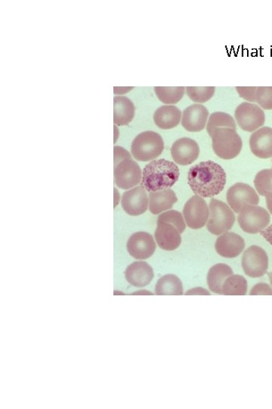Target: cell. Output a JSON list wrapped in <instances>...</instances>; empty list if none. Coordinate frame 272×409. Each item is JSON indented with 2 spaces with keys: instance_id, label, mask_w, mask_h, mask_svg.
<instances>
[{
  "instance_id": "6da1fadb",
  "label": "cell",
  "mask_w": 272,
  "mask_h": 409,
  "mask_svg": "<svg viewBox=\"0 0 272 409\" xmlns=\"http://www.w3.org/2000/svg\"><path fill=\"white\" fill-rule=\"evenodd\" d=\"M189 185L202 198L219 195L226 185V174L219 164L207 161L192 167L188 173Z\"/></svg>"
},
{
  "instance_id": "7a4b0ae2",
  "label": "cell",
  "mask_w": 272,
  "mask_h": 409,
  "mask_svg": "<svg viewBox=\"0 0 272 409\" xmlns=\"http://www.w3.org/2000/svg\"><path fill=\"white\" fill-rule=\"evenodd\" d=\"M180 174V169L174 162L166 160L151 161L143 170L142 186L150 193L170 189Z\"/></svg>"
},
{
  "instance_id": "3957f363",
  "label": "cell",
  "mask_w": 272,
  "mask_h": 409,
  "mask_svg": "<svg viewBox=\"0 0 272 409\" xmlns=\"http://www.w3.org/2000/svg\"><path fill=\"white\" fill-rule=\"evenodd\" d=\"M164 143L162 137L154 131H144L135 138L131 153L136 160L148 162L155 160L163 153Z\"/></svg>"
},
{
  "instance_id": "277c9868",
  "label": "cell",
  "mask_w": 272,
  "mask_h": 409,
  "mask_svg": "<svg viewBox=\"0 0 272 409\" xmlns=\"http://www.w3.org/2000/svg\"><path fill=\"white\" fill-rule=\"evenodd\" d=\"M236 131L230 128L219 129L212 137V149L223 160H233L241 152L243 142Z\"/></svg>"
},
{
  "instance_id": "5b68a950",
  "label": "cell",
  "mask_w": 272,
  "mask_h": 409,
  "mask_svg": "<svg viewBox=\"0 0 272 409\" xmlns=\"http://www.w3.org/2000/svg\"><path fill=\"white\" fill-rule=\"evenodd\" d=\"M209 210L207 229L212 235H222L232 228L235 222V215L227 204L216 199H212Z\"/></svg>"
},
{
  "instance_id": "8992f818",
  "label": "cell",
  "mask_w": 272,
  "mask_h": 409,
  "mask_svg": "<svg viewBox=\"0 0 272 409\" xmlns=\"http://www.w3.org/2000/svg\"><path fill=\"white\" fill-rule=\"evenodd\" d=\"M241 228L246 233H261L270 223V215L264 208L257 206H245L237 218Z\"/></svg>"
},
{
  "instance_id": "52a82bcc",
  "label": "cell",
  "mask_w": 272,
  "mask_h": 409,
  "mask_svg": "<svg viewBox=\"0 0 272 409\" xmlns=\"http://www.w3.org/2000/svg\"><path fill=\"white\" fill-rule=\"evenodd\" d=\"M235 119L240 128L248 132H255L264 125L266 115L258 105L243 103L236 108Z\"/></svg>"
},
{
  "instance_id": "ba28073f",
  "label": "cell",
  "mask_w": 272,
  "mask_h": 409,
  "mask_svg": "<svg viewBox=\"0 0 272 409\" xmlns=\"http://www.w3.org/2000/svg\"><path fill=\"white\" fill-rule=\"evenodd\" d=\"M241 263L244 272L248 276L258 278L268 271L269 257L262 248L251 246L244 252Z\"/></svg>"
},
{
  "instance_id": "9c48e42d",
  "label": "cell",
  "mask_w": 272,
  "mask_h": 409,
  "mask_svg": "<svg viewBox=\"0 0 272 409\" xmlns=\"http://www.w3.org/2000/svg\"><path fill=\"white\" fill-rule=\"evenodd\" d=\"M210 216L209 207L202 197L195 195L187 202L183 208V217L187 225L198 230L205 226Z\"/></svg>"
},
{
  "instance_id": "30bf717a",
  "label": "cell",
  "mask_w": 272,
  "mask_h": 409,
  "mask_svg": "<svg viewBox=\"0 0 272 409\" xmlns=\"http://www.w3.org/2000/svg\"><path fill=\"white\" fill-rule=\"evenodd\" d=\"M227 201L235 212L240 213L245 206H257L260 197L250 185L237 183L228 190Z\"/></svg>"
},
{
  "instance_id": "8fae6325",
  "label": "cell",
  "mask_w": 272,
  "mask_h": 409,
  "mask_svg": "<svg viewBox=\"0 0 272 409\" xmlns=\"http://www.w3.org/2000/svg\"><path fill=\"white\" fill-rule=\"evenodd\" d=\"M114 178L119 188L128 190L142 182V170L137 162L132 158H126L115 167Z\"/></svg>"
},
{
  "instance_id": "7c38bea8",
  "label": "cell",
  "mask_w": 272,
  "mask_h": 409,
  "mask_svg": "<svg viewBox=\"0 0 272 409\" xmlns=\"http://www.w3.org/2000/svg\"><path fill=\"white\" fill-rule=\"evenodd\" d=\"M127 250L135 260H147L155 252V241L148 233H135L127 242Z\"/></svg>"
},
{
  "instance_id": "4fadbf2b",
  "label": "cell",
  "mask_w": 272,
  "mask_h": 409,
  "mask_svg": "<svg viewBox=\"0 0 272 409\" xmlns=\"http://www.w3.org/2000/svg\"><path fill=\"white\" fill-rule=\"evenodd\" d=\"M148 197L146 190L142 186L125 192L121 199L124 210L132 216L144 214L148 210Z\"/></svg>"
},
{
  "instance_id": "5bb4252c",
  "label": "cell",
  "mask_w": 272,
  "mask_h": 409,
  "mask_svg": "<svg viewBox=\"0 0 272 409\" xmlns=\"http://www.w3.org/2000/svg\"><path fill=\"white\" fill-rule=\"evenodd\" d=\"M200 147L196 141L183 137L175 142L171 148L173 161L180 165H189L198 160Z\"/></svg>"
},
{
  "instance_id": "9a60e30c",
  "label": "cell",
  "mask_w": 272,
  "mask_h": 409,
  "mask_svg": "<svg viewBox=\"0 0 272 409\" xmlns=\"http://www.w3.org/2000/svg\"><path fill=\"white\" fill-rule=\"evenodd\" d=\"M209 111L205 106L194 104L186 108L182 113V127L189 132H200L206 127Z\"/></svg>"
},
{
  "instance_id": "2e32d148",
  "label": "cell",
  "mask_w": 272,
  "mask_h": 409,
  "mask_svg": "<svg viewBox=\"0 0 272 409\" xmlns=\"http://www.w3.org/2000/svg\"><path fill=\"white\" fill-rule=\"evenodd\" d=\"M217 253L224 258H233L240 256L245 248L244 240L235 233L226 232L216 240Z\"/></svg>"
},
{
  "instance_id": "e0dca14e",
  "label": "cell",
  "mask_w": 272,
  "mask_h": 409,
  "mask_svg": "<svg viewBox=\"0 0 272 409\" xmlns=\"http://www.w3.org/2000/svg\"><path fill=\"white\" fill-rule=\"evenodd\" d=\"M251 152L258 158H272V128L264 127L252 133L250 139Z\"/></svg>"
},
{
  "instance_id": "ac0fdd59",
  "label": "cell",
  "mask_w": 272,
  "mask_h": 409,
  "mask_svg": "<svg viewBox=\"0 0 272 409\" xmlns=\"http://www.w3.org/2000/svg\"><path fill=\"white\" fill-rule=\"evenodd\" d=\"M155 237L159 247L167 251H173L182 243L181 233L169 223L158 224Z\"/></svg>"
},
{
  "instance_id": "d6986e66",
  "label": "cell",
  "mask_w": 272,
  "mask_h": 409,
  "mask_svg": "<svg viewBox=\"0 0 272 409\" xmlns=\"http://www.w3.org/2000/svg\"><path fill=\"white\" fill-rule=\"evenodd\" d=\"M154 276L151 266L146 262H133L125 272L126 281L136 287L148 286Z\"/></svg>"
},
{
  "instance_id": "ffe728a7",
  "label": "cell",
  "mask_w": 272,
  "mask_h": 409,
  "mask_svg": "<svg viewBox=\"0 0 272 409\" xmlns=\"http://www.w3.org/2000/svg\"><path fill=\"white\" fill-rule=\"evenodd\" d=\"M148 199L149 210L153 215H158L170 210L178 201L177 197L171 189L151 192Z\"/></svg>"
},
{
  "instance_id": "44dd1931",
  "label": "cell",
  "mask_w": 272,
  "mask_h": 409,
  "mask_svg": "<svg viewBox=\"0 0 272 409\" xmlns=\"http://www.w3.org/2000/svg\"><path fill=\"white\" fill-rule=\"evenodd\" d=\"M182 120L180 108L174 106H164L158 108L154 115L155 124L160 129L169 130L178 126Z\"/></svg>"
},
{
  "instance_id": "7402d4cb",
  "label": "cell",
  "mask_w": 272,
  "mask_h": 409,
  "mask_svg": "<svg viewBox=\"0 0 272 409\" xmlns=\"http://www.w3.org/2000/svg\"><path fill=\"white\" fill-rule=\"evenodd\" d=\"M135 106L129 98L118 96L114 99V122L118 126L129 124L134 119Z\"/></svg>"
},
{
  "instance_id": "603a6c76",
  "label": "cell",
  "mask_w": 272,
  "mask_h": 409,
  "mask_svg": "<svg viewBox=\"0 0 272 409\" xmlns=\"http://www.w3.org/2000/svg\"><path fill=\"white\" fill-rule=\"evenodd\" d=\"M233 275L230 266L219 263L212 266L207 275L210 290L215 294H223V287L226 280Z\"/></svg>"
},
{
  "instance_id": "cb8c5ba5",
  "label": "cell",
  "mask_w": 272,
  "mask_h": 409,
  "mask_svg": "<svg viewBox=\"0 0 272 409\" xmlns=\"http://www.w3.org/2000/svg\"><path fill=\"white\" fill-rule=\"evenodd\" d=\"M158 295H182L183 285L181 280L174 274H167L159 279L155 287Z\"/></svg>"
},
{
  "instance_id": "d4e9b609",
  "label": "cell",
  "mask_w": 272,
  "mask_h": 409,
  "mask_svg": "<svg viewBox=\"0 0 272 409\" xmlns=\"http://www.w3.org/2000/svg\"><path fill=\"white\" fill-rule=\"evenodd\" d=\"M222 128H230L237 131L236 124L232 116L222 112L212 113L210 116L207 125L209 135L212 137L217 130Z\"/></svg>"
},
{
  "instance_id": "484cf974",
  "label": "cell",
  "mask_w": 272,
  "mask_h": 409,
  "mask_svg": "<svg viewBox=\"0 0 272 409\" xmlns=\"http://www.w3.org/2000/svg\"><path fill=\"white\" fill-rule=\"evenodd\" d=\"M248 292V282L241 275L228 277L223 287V294L228 296H244Z\"/></svg>"
},
{
  "instance_id": "4316f807",
  "label": "cell",
  "mask_w": 272,
  "mask_h": 409,
  "mask_svg": "<svg viewBox=\"0 0 272 409\" xmlns=\"http://www.w3.org/2000/svg\"><path fill=\"white\" fill-rule=\"evenodd\" d=\"M184 87H155V91L161 102L165 104H176L185 95Z\"/></svg>"
},
{
  "instance_id": "83f0119b",
  "label": "cell",
  "mask_w": 272,
  "mask_h": 409,
  "mask_svg": "<svg viewBox=\"0 0 272 409\" xmlns=\"http://www.w3.org/2000/svg\"><path fill=\"white\" fill-rule=\"evenodd\" d=\"M187 94L192 101L198 103H204L209 101L214 96L216 87H187Z\"/></svg>"
},
{
  "instance_id": "f1b7e54d",
  "label": "cell",
  "mask_w": 272,
  "mask_h": 409,
  "mask_svg": "<svg viewBox=\"0 0 272 409\" xmlns=\"http://www.w3.org/2000/svg\"><path fill=\"white\" fill-rule=\"evenodd\" d=\"M255 187L259 194L266 197L272 193V179L270 169L262 170L257 174L254 180Z\"/></svg>"
},
{
  "instance_id": "f546056e",
  "label": "cell",
  "mask_w": 272,
  "mask_h": 409,
  "mask_svg": "<svg viewBox=\"0 0 272 409\" xmlns=\"http://www.w3.org/2000/svg\"><path fill=\"white\" fill-rule=\"evenodd\" d=\"M169 223L175 226L181 233L186 229L185 221L182 215L176 210H170L159 216L158 224Z\"/></svg>"
},
{
  "instance_id": "4dcf8cb0",
  "label": "cell",
  "mask_w": 272,
  "mask_h": 409,
  "mask_svg": "<svg viewBox=\"0 0 272 409\" xmlns=\"http://www.w3.org/2000/svg\"><path fill=\"white\" fill-rule=\"evenodd\" d=\"M256 102L263 110H272V87H259Z\"/></svg>"
},
{
  "instance_id": "1f68e13d",
  "label": "cell",
  "mask_w": 272,
  "mask_h": 409,
  "mask_svg": "<svg viewBox=\"0 0 272 409\" xmlns=\"http://www.w3.org/2000/svg\"><path fill=\"white\" fill-rule=\"evenodd\" d=\"M257 87H237L236 90L240 97L246 101L256 102Z\"/></svg>"
},
{
  "instance_id": "d6a6232c",
  "label": "cell",
  "mask_w": 272,
  "mask_h": 409,
  "mask_svg": "<svg viewBox=\"0 0 272 409\" xmlns=\"http://www.w3.org/2000/svg\"><path fill=\"white\" fill-rule=\"evenodd\" d=\"M250 295H272V288L267 283H260L253 287Z\"/></svg>"
},
{
  "instance_id": "836d02e7",
  "label": "cell",
  "mask_w": 272,
  "mask_h": 409,
  "mask_svg": "<svg viewBox=\"0 0 272 409\" xmlns=\"http://www.w3.org/2000/svg\"><path fill=\"white\" fill-rule=\"evenodd\" d=\"M126 158H132L131 155L127 150L120 147H114V168Z\"/></svg>"
},
{
  "instance_id": "e575fe53",
  "label": "cell",
  "mask_w": 272,
  "mask_h": 409,
  "mask_svg": "<svg viewBox=\"0 0 272 409\" xmlns=\"http://www.w3.org/2000/svg\"><path fill=\"white\" fill-rule=\"evenodd\" d=\"M207 295L210 296V293L207 290L197 287L194 289H192L189 291H187L185 295Z\"/></svg>"
},
{
  "instance_id": "d590c367",
  "label": "cell",
  "mask_w": 272,
  "mask_h": 409,
  "mask_svg": "<svg viewBox=\"0 0 272 409\" xmlns=\"http://www.w3.org/2000/svg\"><path fill=\"white\" fill-rule=\"evenodd\" d=\"M261 235L264 237L269 243L272 246V224L266 229L261 232Z\"/></svg>"
},
{
  "instance_id": "8d00e7d4",
  "label": "cell",
  "mask_w": 272,
  "mask_h": 409,
  "mask_svg": "<svg viewBox=\"0 0 272 409\" xmlns=\"http://www.w3.org/2000/svg\"><path fill=\"white\" fill-rule=\"evenodd\" d=\"M266 203H267L268 210L270 212V213L272 215V193L267 194L266 196Z\"/></svg>"
},
{
  "instance_id": "74e56055",
  "label": "cell",
  "mask_w": 272,
  "mask_h": 409,
  "mask_svg": "<svg viewBox=\"0 0 272 409\" xmlns=\"http://www.w3.org/2000/svg\"><path fill=\"white\" fill-rule=\"evenodd\" d=\"M114 193H115L114 194V197H115V205L114 206H117V205L119 202V200H120V196H119L118 191L116 189H114Z\"/></svg>"
},
{
  "instance_id": "f35d334b",
  "label": "cell",
  "mask_w": 272,
  "mask_h": 409,
  "mask_svg": "<svg viewBox=\"0 0 272 409\" xmlns=\"http://www.w3.org/2000/svg\"><path fill=\"white\" fill-rule=\"evenodd\" d=\"M152 294L151 293H149V292H137V293H135L134 294Z\"/></svg>"
},
{
  "instance_id": "ab89813d",
  "label": "cell",
  "mask_w": 272,
  "mask_h": 409,
  "mask_svg": "<svg viewBox=\"0 0 272 409\" xmlns=\"http://www.w3.org/2000/svg\"><path fill=\"white\" fill-rule=\"evenodd\" d=\"M269 278L271 285H272V272L269 273Z\"/></svg>"
},
{
  "instance_id": "60d3db41",
  "label": "cell",
  "mask_w": 272,
  "mask_h": 409,
  "mask_svg": "<svg viewBox=\"0 0 272 409\" xmlns=\"http://www.w3.org/2000/svg\"><path fill=\"white\" fill-rule=\"evenodd\" d=\"M271 179H272V168L271 169Z\"/></svg>"
}]
</instances>
